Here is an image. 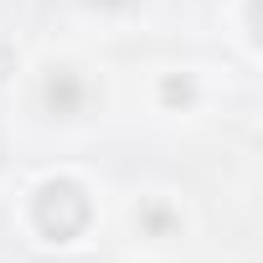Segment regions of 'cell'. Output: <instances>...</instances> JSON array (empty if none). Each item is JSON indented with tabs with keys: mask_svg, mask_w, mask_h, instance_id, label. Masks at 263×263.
Listing matches in <instances>:
<instances>
[{
	"mask_svg": "<svg viewBox=\"0 0 263 263\" xmlns=\"http://www.w3.org/2000/svg\"><path fill=\"white\" fill-rule=\"evenodd\" d=\"M26 227L47 248H72L93 227V191L78 176H47L26 201Z\"/></svg>",
	"mask_w": 263,
	"mask_h": 263,
	"instance_id": "obj_1",
	"label": "cell"
}]
</instances>
